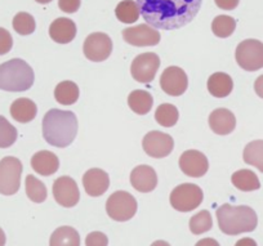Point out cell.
Segmentation results:
<instances>
[{
	"label": "cell",
	"mask_w": 263,
	"mask_h": 246,
	"mask_svg": "<svg viewBox=\"0 0 263 246\" xmlns=\"http://www.w3.org/2000/svg\"><path fill=\"white\" fill-rule=\"evenodd\" d=\"M203 0H137L143 20L154 29L177 30L189 25Z\"/></svg>",
	"instance_id": "6da1fadb"
},
{
	"label": "cell",
	"mask_w": 263,
	"mask_h": 246,
	"mask_svg": "<svg viewBox=\"0 0 263 246\" xmlns=\"http://www.w3.org/2000/svg\"><path fill=\"white\" fill-rule=\"evenodd\" d=\"M43 137L50 146L65 148L74 142L79 124L71 111L52 108L43 118Z\"/></svg>",
	"instance_id": "7a4b0ae2"
},
{
	"label": "cell",
	"mask_w": 263,
	"mask_h": 246,
	"mask_svg": "<svg viewBox=\"0 0 263 246\" xmlns=\"http://www.w3.org/2000/svg\"><path fill=\"white\" fill-rule=\"evenodd\" d=\"M217 220L219 230L230 236H236L244 232H252L258 224V217L254 210L245 205L232 206L224 204L217 209Z\"/></svg>",
	"instance_id": "3957f363"
},
{
	"label": "cell",
	"mask_w": 263,
	"mask_h": 246,
	"mask_svg": "<svg viewBox=\"0 0 263 246\" xmlns=\"http://www.w3.org/2000/svg\"><path fill=\"white\" fill-rule=\"evenodd\" d=\"M35 80L31 66L24 60L13 58L0 65V90L26 92Z\"/></svg>",
	"instance_id": "277c9868"
},
{
	"label": "cell",
	"mask_w": 263,
	"mask_h": 246,
	"mask_svg": "<svg viewBox=\"0 0 263 246\" xmlns=\"http://www.w3.org/2000/svg\"><path fill=\"white\" fill-rule=\"evenodd\" d=\"M137 200L126 191H116L106 201V212L116 222H126L137 213Z\"/></svg>",
	"instance_id": "5b68a950"
},
{
	"label": "cell",
	"mask_w": 263,
	"mask_h": 246,
	"mask_svg": "<svg viewBox=\"0 0 263 246\" xmlns=\"http://www.w3.org/2000/svg\"><path fill=\"white\" fill-rule=\"evenodd\" d=\"M22 162L17 157L7 156L0 160V194L12 196L21 187Z\"/></svg>",
	"instance_id": "8992f818"
},
{
	"label": "cell",
	"mask_w": 263,
	"mask_h": 246,
	"mask_svg": "<svg viewBox=\"0 0 263 246\" xmlns=\"http://www.w3.org/2000/svg\"><path fill=\"white\" fill-rule=\"evenodd\" d=\"M204 195L199 186L194 183H183L177 186L171 194V205L177 212L189 213L200 206Z\"/></svg>",
	"instance_id": "52a82bcc"
},
{
	"label": "cell",
	"mask_w": 263,
	"mask_h": 246,
	"mask_svg": "<svg viewBox=\"0 0 263 246\" xmlns=\"http://www.w3.org/2000/svg\"><path fill=\"white\" fill-rule=\"evenodd\" d=\"M236 62L242 70L258 71L263 68V43L255 39H247L240 43L235 52Z\"/></svg>",
	"instance_id": "ba28073f"
},
{
	"label": "cell",
	"mask_w": 263,
	"mask_h": 246,
	"mask_svg": "<svg viewBox=\"0 0 263 246\" xmlns=\"http://www.w3.org/2000/svg\"><path fill=\"white\" fill-rule=\"evenodd\" d=\"M160 67V58L155 53H142L133 60L130 66L132 78L138 83L148 84L155 79Z\"/></svg>",
	"instance_id": "9c48e42d"
},
{
	"label": "cell",
	"mask_w": 263,
	"mask_h": 246,
	"mask_svg": "<svg viewBox=\"0 0 263 246\" xmlns=\"http://www.w3.org/2000/svg\"><path fill=\"white\" fill-rule=\"evenodd\" d=\"M84 55L92 62H102L111 55L112 42L108 35L103 32H95L85 39L83 47Z\"/></svg>",
	"instance_id": "30bf717a"
},
{
	"label": "cell",
	"mask_w": 263,
	"mask_h": 246,
	"mask_svg": "<svg viewBox=\"0 0 263 246\" xmlns=\"http://www.w3.org/2000/svg\"><path fill=\"white\" fill-rule=\"evenodd\" d=\"M142 147L146 154L154 159H163L171 155L174 148V141L169 134L159 130H153L145 136Z\"/></svg>",
	"instance_id": "8fae6325"
},
{
	"label": "cell",
	"mask_w": 263,
	"mask_h": 246,
	"mask_svg": "<svg viewBox=\"0 0 263 246\" xmlns=\"http://www.w3.org/2000/svg\"><path fill=\"white\" fill-rule=\"evenodd\" d=\"M160 87L168 96L179 97L186 92L189 87V79H187L186 72L177 66L166 67L161 73Z\"/></svg>",
	"instance_id": "7c38bea8"
},
{
	"label": "cell",
	"mask_w": 263,
	"mask_h": 246,
	"mask_svg": "<svg viewBox=\"0 0 263 246\" xmlns=\"http://www.w3.org/2000/svg\"><path fill=\"white\" fill-rule=\"evenodd\" d=\"M53 196L61 206L72 207L80 200L79 187L71 177H60L53 183Z\"/></svg>",
	"instance_id": "4fadbf2b"
},
{
	"label": "cell",
	"mask_w": 263,
	"mask_h": 246,
	"mask_svg": "<svg viewBox=\"0 0 263 246\" xmlns=\"http://www.w3.org/2000/svg\"><path fill=\"white\" fill-rule=\"evenodd\" d=\"M179 168L191 178H200L208 172L209 162L205 155L197 149H187L179 157Z\"/></svg>",
	"instance_id": "5bb4252c"
},
{
	"label": "cell",
	"mask_w": 263,
	"mask_h": 246,
	"mask_svg": "<svg viewBox=\"0 0 263 246\" xmlns=\"http://www.w3.org/2000/svg\"><path fill=\"white\" fill-rule=\"evenodd\" d=\"M123 37L128 44L135 47H154L160 43V32L150 25H138L123 30Z\"/></svg>",
	"instance_id": "9a60e30c"
},
{
	"label": "cell",
	"mask_w": 263,
	"mask_h": 246,
	"mask_svg": "<svg viewBox=\"0 0 263 246\" xmlns=\"http://www.w3.org/2000/svg\"><path fill=\"white\" fill-rule=\"evenodd\" d=\"M83 186L85 192L92 197L102 196L110 187V177L105 171L98 168L89 169L83 176Z\"/></svg>",
	"instance_id": "2e32d148"
},
{
	"label": "cell",
	"mask_w": 263,
	"mask_h": 246,
	"mask_svg": "<svg viewBox=\"0 0 263 246\" xmlns=\"http://www.w3.org/2000/svg\"><path fill=\"white\" fill-rule=\"evenodd\" d=\"M130 183L138 192L148 194L158 186V176L151 166L138 165L132 171Z\"/></svg>",
	"instance_id": "e0dca14e"
},
{
	"label": "cell",
	"mask_w": 263,
	"mask_h": 246,
	"mask_svg": "<svg viewBox=\"0 0 263 246\" xmlns=\"http://www.w3.org/2000/svg\"><path fill=\"white\" fill-rule=\"evenodd\" d=\"M49 36L58 44H69L77 36V25L72 20L60 17L50 25Z\"/></svg>",
	"instance_id": "ac0fdd59"
},
{
	"label": "cell",
	"mask_w": 263,
	"mask_h": 246,
	"mask_svg": "<svg viewBox=\"0 0 263 246\" xmlns=\"http://www.w3.org/2000/svg\"><path fill=\"white\" fill-rule=\"evenodd\" d=\"M209 126L218 136H227L235 130L236 119L227 108H217L209 115Z\"/></svg>",
	"instance_id": "d6986e66"
},
{
	"label": "cell",
	"mask_w": 263,
	"mask_h": 246,
	"mask_svg": "<svg viewBox=\"0 0 263 246\" xmlns=\"http://www.w3.org/2000/svg\"><path fill=\"white\" fill-rule=\"evenodd\" d=\"M31 166L39 176H53L60 168L57 155L50 151H39L31 157Z\"/></svg>",
	"instance_id": "ffe728a7"
},
{
	"label": "cell",
	"mask_w": 263,
	"mask_h": 246,
	"mask_svg": "<svg viewBox=\"0 0 263 246\" xmlns=\"http://www.w3.org/2000/svg\"><path fill=\"white\" fill-rule=\"evenodd\" d=\"M208 90L213 97L224 98L234 89V81L230 75L224 72H216L209 76Z\"/></svg>",
	"instance_id": "44dd1931"
},
{
	"label": "cell",
	"mask_w": 263,
	"mask_h": 246,
	"mask_svg": "<svg viewBox=\"0 0 263 246\" xmlns=\"http://www.w3.org/2000/svg\"><path fill=\"white\" fill-rule=\"evenodd\" d=\"M37 107L29 98H18L11 105V115L21 124L30 123L36 118Z\"/></svg>",
	"instance_id": "7402d4cb"
},
{
	"label": "cell",
	"mask_w": 263,
	"mask_h": 246,
	"mask_svg": "<svg viewBox=\"0 0 263 246\" xmlns=\"http://www.w3.org/2000/svg\"><path fill=\"white\" fill-rule=\"evenodd\" d=\"M49 246H80V236L75 228L63 225L52 233Z\"/></svg>",
	"instance_id": "603a6c76"
},
{
	"label": "cell",
	"mask_w": 263,
	"mask_h": 246,
	"mask_svg": "<svg viewBox=\"0 0 263 246\" xmlns=\"http://www.w3.org/2000/svg\"><path fill=\"white\" fill-rule=\"evenodd\" d=\"M231 182L237 190L244 192H252L260 188V182L254 172L249 169H241L232 174Z\"/></svg>",
	"instance_id": "cb8c5ba5"
},
{
	"label": "cell",
	"mask_w": 263,
	"mask_h": 246,
	"mask_svg": "<svg viewBox=\"0 0 263 246\" xmlns=\"http://www.w3.org/2000/svg\"><path fill=\"white\" fill-rule=\"evenodd\" d=\"M79 87L74 81L66 80L60 83L54 89V98L58 103L65 106L74 105L79 100Z\"/></svg>",
	"instance_id": "d4e9b609"
},
{
	"label": "cell",
	"mask_w": 263,
	"mask_h": 246,
	"mask_svg": "<svg viewBox=\"0 0 263 246\" xmlns=\"http://www.w3.org/2000/svg\"><path fill=\"white\" fill-rule=\"evenodd\" d=\"M153 105V96L146 90H133L128 96V106L133 112L138 115H146L150 112Z\"/></svg>",
	"instance_id": "484cf974"
},
{
	"label": "cell",
	"mask_w": 263,
	"mask_h": 246,
	"mask_svg": "<svg viewBox=\"0 0 263 246\" xmlns=\"http://www.w3.org/2000/svg\"><path fill=\"white\" fill-rule=\"evenodd\" d=\"M242 159L248 165L257 168L260 173H263V141L257 139L248 143L244 148Z\"/></svg>",
	"instance_id": "4316f807"
},
{
	"label": "cell",
	"mask_w": 263,
	"mask_h": 246,
	"mask_svg": "<svg viewBox=\"0 0 263 246\" xmlns=\"http://www.w3.org/2000/svg\"><path fill=\"white\" fill-rule=\"evenodd\" d=\"M116 18L123 24H135L140 18V8L133 0H123L115 9Z\"/></svg>",
	"instance_id": "83f0119b"
},
{
	"label": "cell",
	"mask_w": 263,
	"mask_h": 246,
	"mask_svg": "<svg viewBox=\"0 0 263 246\" xmlns=\"http://www.w3.org/2000/svg\"><path fill=\"white\" fill-rule=\"evenodd\" d=\"M179 119V112L176 106L171 103H163L156 108L155 120L159 125L164 128H172L177 124Z\"/></svg>",
	"instance_id": "f1b7e54d"
},
{
	"label": "cell",
	"mask_w": 263,
	"mask_h": 246,
	"mask_svg": "<svg viewBox=\"0 0 263 246\" xmlns=\"http://www.w3.org/2000/svg\"><path fill=\"white\" fill-rule=\"evenodd\" d=\"M25 186H26V195L32 202L40 204V202H44L47 200L48 192L44 183L40 182L37 178H35L34 176H30L29 174L26 177V183H25Z\"/></svg>",
	"instance_id": "f546056e"
},
{
	"label": "cell",
	"mask_w": 263,
	"mask_h": 246,
	"mask_svg": "<svg viewBox=\"0 0 263 246\" xmlns=\"http://www.w3.org/2000/svg\"><path fill=\"white\" fill-rule=\"evenodd\" d=\"M213 227V219L208 210H201L190 219V231L194 235H203Z\"/></svg>",
	"instance_id": "4dcf8cb0"
},
{
	"label": "cell",
	"mask_w": 263,
	"mask_h": 246,
	"mask_svg": "<svg viewBox=\"0 0 263 246\" xmlns=\"http://www.w3.org/2000/svg\"><path fill=\"white\" fill-rule=\"evenodd\" d=\"M236 29V21L230 16H217L212 22V31L218 37H229Z\"/></svg>",
	"instance_id": "1f68e13d"
},
{
	"label": "cell",
	"mask_w": 263,
	"mask_h": 246,
	"mask_svg": "<svg viewBox=\"0 0 263 246\" xmlns=\"http://www.w3.org/2000/svg\"><path fill=\"white\" fill-rule=\"evenodd\" d=\"M13 29L17 34L20 35H30L35 31L36 29V24H35L34 17L30 13H26V12H20L14 16L13 22Z\"/></svg>",
	"instance_id": "d6a6232c"
},
{
	"label": "cell",
	"mask_w": 263,
	"mask_h": 246,
	"mask_svg": "<svg viewBox=\"0 0 263 246\" xmlns=\"http://www.w3.org/2000/svg\"><path fill=\"white\" fill-rule=\"evenodd\" d=\"M17 129L4 116H0V148L11 147L17 141Z\"/></svg>",
	"instance_id": "836d02e7"
},
{
	"label": "cell",
	"mask_w": 263,
	"mask_h": 246,
	"mask_svg": "<svg viewBox=\"0 0 263 246\" xmlns=\"http://www.w3.org/2000/svg\"><path fill=\"white\" fill-rule=\"evenodd\" d=\"M85 245L87 246H107L108 245V238L105 233L98 232H90L89 235L85 238Z\"/></svg>",
	"instance_id": "e575fe53"
},
{
	"label": "cell",
	"mask_w": 263,
	"mask_h": 246,
	"mask_svg": "<svg viewBox=\"0 0 263 246\" xmlns=\"http://www.w3.org/2000/svg\"><path fill=\"white\" fill-rule=\"evenodd\" d=\"M13 47V39L9 31L0 27V55H4L9 52Z\"/></svg>",
	"instance_id": "d590c367"
},
{
	"label": "cell",
	"mask_w": 263,
	"mask_h": 246,
	"mask_svg": "<svg viewBox=\"0 0 263 246\" xmlns=\"http://www.w3.org/2000/svg\"><path fill=\"white\" fill-rule=\"evenodd\" d=\"M82 0H58V7L65 13H75L79 11Z\"/></svg>",
	"instance_id": "8d00e7d4"
},
{
	"label": "cell",
	"mask_w": 263,
	"mask_h": 246,
	"mask_svg": "<svg viewBox=\"0 0 263 246\" xmlns=\"http://www.w3.org/2000/svg\"><path fill=\"white\" fill-rule=\"evenodd\" d=\"M216 6L223 11H234L239 6L240 0H214Z\"/></svg>",
	"instance_id": "74e56055"
},
{
	"label": "cell",
	"mask_w": 263,
	"mask_h": 246,
	"mask_svg": "<svg viewBox=\"0 0 263 246\" xmlns=\"http://www.w3.org/2000/svg\"><path fill=\"white\" fill-rule=\"evenodd\" d=\"M254 90H255V93H257L258 97L263 98V75H260L259 78L255 80Z\"/></svg>",
	"instance_id": "f35d334b"
},
{
	"label": "cell",
	"mask_w": 263,
	"mask_h": 246,
	"mask_svg": "<svg viewBox=\"0 0 263 246\" xmlns=\"http://www.w3.org/2000/svg\"><path fill=\"white\" fill-rule=\"evenodd\" d=\"M195 246H221L218 243V241H216L214 238H203V240L197 241Z\"/></svg>",
	"instance_id": "ab89813d"
},
{
	"label": "cell",
	"mask_w": 263,
	"mask_h": 246,
	"mask_svg": "<svg viewBox=\"0 0 263 246\" xmlns=\"http://www.w3.org/2000/svg\"><path fill=\"white\" fill-rule=\"evenodd\" d=\"M235 246H258V245H257V242L253 240V238L245 237V238H241V240L237 241V242L235 243Z\"/></svg>",
	"instance_id": "60d3db41"
},
{
	"label": "cell",
	"mask_w": 263,
	"mask_h": 246,
	"mask_svg": "<svg viewBox=\"0 0 263 246\" xmlns=\"http://www.w3.org/2000/svg\"><path fill=\"white\" fill-rule=\"evenodd\" d=\"M6 241H7L6 233H4V231L0 228V246L6 245Z\"/></svg>",
	"instance_id": "b9f144b4"
},
{
	"label": "cell",
	"mask_w": 263,
	"mask_h": 246,
	"mask_svg": "<svg viewBox=\"0 0 263 246\" xmlns=\"http://www.w3.org/2000/svg\"><path fill=\"white\" fill-rule=\"evenodd\" d=\"M151 246H171V245H169V242H166V241L159 240V241H155V242H153V245Z\"/></svg>",
	"instance_id": "7bdbcfd3"
},
{
	"label": "cell",
	"mask_w": 263,
	"mask_h": 246,
	"mask_svg": "<svg viewBox=\"0 0 263 246\" xmlns=\"http://www.w3.org/2000/svg\"><path fill=\"white\" fill-rule=\"evenodd\" d=\"M35 2H37L39 4H48V3H50L52 0H35Z\"/></svg>",
	"instance_id": "ee69618b"
}]
</instances>
